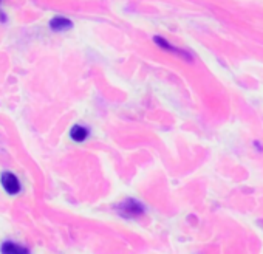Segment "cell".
<instances>
[{"label":"cell","instance_id":"cell-1","mask_svg":"<svg viewBox=\"0 0 263 254\" xmlns=\"http://www.w3.org/2000/svg\"><path fill=\"white\" fill-rule=\"evenodd\" d=\"M116 211L119 212L121 217L125 219H137L144 214V206L135 198H125L121 203H118Z\"/></svg>","mask_w":263,"mask_h":254},{"label":"cell","instance_id":"cell-2","mask_svg":"<svg viewBox=\"0 0 263 254\" xmlns=\"http://www.w3.org/2000/svg\"><path fill=\"white\" fill-rule=\"evenodd\" d=\"M0 182H2V186L4 189L10 194V195H16L21 192V182L19 178L11 174V172H4L0 175Z\"/></svg>","mask_w":263,"mask_h":254},{"label":"cell","instance_id":"cell-3","mask_svg":"<svg viewBox=\"0 0 263 254\" xmlns=\"http://www.w3.org/2000/svg\"><path fill=\"white\" fill-rule=\"evenodd\" d=\"M2 254H30V249L27 246H22L19 243H14L11 240H7L0 246Z\"/></svg>","mask_w":263,"mask_h":254},{"label":"cell","instance_id":"cell-4","mask_svg":"<svg viewBox=\"0 0 263 254\" xmlns=\"http://www.w3.org/2000/svg\"><path fill=\"white\" fill-rule=\"evenodd\" d=\"M155 44L157 45H160L161 48H164V50H167V51H172V53H177V55H180V56H183L184 59H187V61H192V56L187 53V51H184V50H180V48H175L174 45H171L166 39H163V38H160V36H157L155 39Z\"/></svg>","mask_w":263,"mask_h":254},{"label":"cell","instance_id":"cell-5","mask_svg":"<svg viewBox=\"0 0 263 254\" xmlns=\"http://www.w3.org/2000/svg\"><path fill=\"white\" fill-rule=\"evenodd\" d=\"M71 27H73V22L67 17L58 16V17H53L50 21V28L53 31H65V30H70Z\"/></svg>","mask_w":263,"mask_h":254},{"label":"cell","instance_id":"cell-6","mask_svg":"<svg viewBox=\"0 0 263 254\" xmlns=\"http://www.w3.org/2000/svg\"><path fill=\"white\" fill-rule=\"evenodd\" d=\"M70 137H71L73 141L82 143L88 137V131L85 129V127H82V125H74L73 129L70 131Z\"/></svg>","mask_w":263,"mask_h":254}]
</instances>
